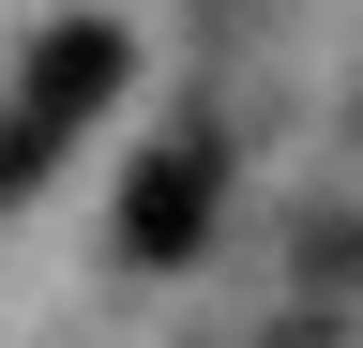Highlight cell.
<instances>
[{"label":"cell","mask_w":363,"mask_h":348,"mask_svg":"<svg viewBox=\"0 0 363 348\" xmlns=\"http://www.w3.org/2000/svg\"><path fill=\"white\" fill-rule=\"evenodd\" d=\"M136 76V46L106 16H61V30H30V76H16V106H0V197H30L45 182V152L76 137V121H106V91Z\"/></svg>","instance_id":"obj_1"},{"label":"cell","mask_w":363,"mask_h":348,"mask_svg":"<svg viewBox=\"0 0 363 348\" xmlns=\"http://www.w3.org/2000/svg\"><path fill=\"white\" fill-rule=\"evenodd\" d=\"M212 197H227L212 137H167V152L121 182V228H106V242L136 257V273H167V257H197V242H212Z\"/></svg>","instance_id":"obj_2"}]
</instances>
